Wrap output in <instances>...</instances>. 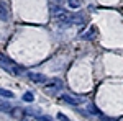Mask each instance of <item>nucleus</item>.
Here are the masks:
<instances>
[{"instance_id": "nucleus-1", "label": "nucleus", "mask_w": 123, "mask_h": 121, "mask_svg": "<svg viewBox=\"0 0 123 121\" xmlns=\"http://www.w3.org/2000/svg\"><path fill=\"white\" fill-rule=\"evenodd\" d=\"M53 15H54V18H56L59 23H66V21H71V20H72V17L62 8H54L53 10Z\"/></svg>"}, {"instance_id": "nucleus-2", "label": "nucleus", "mask_w": 123, "mask_h": 121, "mask_svg": "<svg viewBox=\"0 0 123 121\" xmlns=\"http://www.w3.org/2000/svg\"><path fill=\"white\" fill-rule=\"evenodd\" d=\"M28 77H30V80H31V82H35V84H44V82H46V77H44L43 74L30 72V74H28Z\"/></svg>"}, {"instance_id": "nucleus-3", "label": "nucleus", "mask_w": 123, "mask_h": 121, "mask_svg": "<svg viewBox=\"0 0 123 121\" xmlns=\"http://www.w3.org/2000/svg\"><path fill=\"white\" fill-rule=\"evenodd\" d=\"M0 65H2L3 69H7V70H10V69H12V65H15V64L12 62V59H8V57H5L3 54H0Z\"/></svg>"}, {"instance_id": "nucleus-4", "label": "nucleus", "mask_w": 123, "mask_h": 121, "mask_svg": "<svg viewBox=\"0 0 123 121\" xmlns=\"http://www.w3.org/2000/svg\"><path fill=\"white\" fill-rule=\"evenodd\" d=\"M7 18H8V12H7L3 3H0V20H7Z\"/></svg>"}, {"instance_id": "nucleus-5", "label": "nucleus", "mask_w": 123, "mask_h": 121, "mask_svg": "<svg viewBox=\"0 0 123 121\" xmlns=\"http://www.w3.org/2000/svg\"><path fill=\"white\" fill-rule=\"evenodd\" d=\"M62 100L66 103H71V105H79L80 103V100H76V98H71L69 95H62Z\"/></svg>"}, {"instance_id": "nucleus-6", "label": "nucleus", "mask_w": 123, "mask_h": 121, "mask_svg": "<svg viewBox=\"0 0 123 121\" xmlns=\"http://www.w3.org/2000/svg\"><path fill=\"white\" fill-rule=\"evenodd\" d=\"M0 95H2V97H5V98H13V97H15V95H13V92L5 90V88H0Z\"/></svg>"}, {"instance_id": "nucleus-7", "label": "nucleus", "mask_w": 123, "mask_h": 121, "mask_svg": "<svg viewBox=\"0 0 123 121\" xmlns=\"http://www.w3.org/2000/svg\"><path fill=\"white\" fill-rule=\"evenodd\" d=\"M23 100H25L26 103H31L33 100H35V97H33V93H31V92H26L25 95H23Z\"/></svg>"}, {"instance_id": "nucleus-8", "label": "nucleus", "mask_w": 123, "mask_h": 121, "mask_svg": "<svg viewBox=\"0 0 123 121\" xmlns=\"http://www.w3.org/2000/svg\"><path fill=\"white\" fill-rule=\"evenodd\" d=\"M67 3H69V7H71V8H79V5H80V2H79V0H69Z\"/></svg>"}, {"instance_id": "nucleus-9", "label": "nucleus", "mask_w": 123, "mask_h": 121, "mask_svg": "<svg viewBox=\"0 0 123 121\" xmlns=\"http://www.w3.org/2000/svg\"><path fill=\"white\" fill-rule=\"evenodd\" d=\"M0 110L10 111V103H8V102H0Z\"/></svg>"}, {"instance_id": "nucleus-10", "label": "nucleus", "mask_w": 123, "mask_h": 121, "mask_svg": "<svg viewBox=\"0 0 123 121\" xmlns=\"http://www.w3.org/2000/svg\"><path fill=\"white\" fill-rule=\"evenodd\" d=\"M12 116H15V118H20V116H21V110H20V108H13V113H12Z\"/></svg>"}, {"instance_id": "nucleus-11", "label": "nucleus", "mask_w": 123, "mask_h": 121, "mask_svg": "<svg viewBox=\"0 0 123 121\" xmlns=\"http://www.w3.org/2000/svg\"><path fill=\"white\" fill-rule=\"evenodd\" d=\"M57 118H59L61 121H69V120H67V116H64L62 113H59V115H57Z\"/></svg>"}]
</instances>
